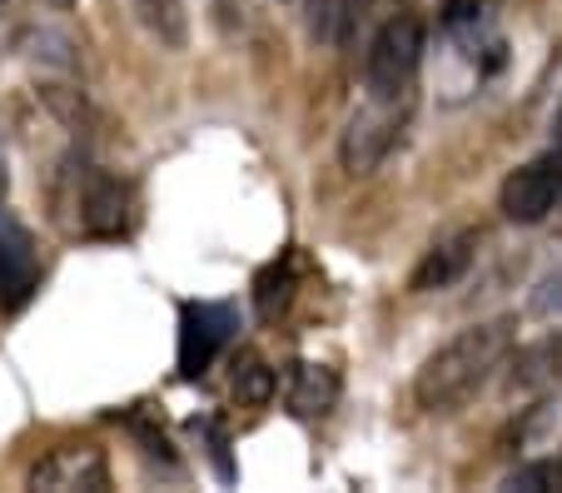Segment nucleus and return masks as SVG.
<instances>
[{"label": "nucleus", "instance_id": "f257e3e1", "mask_svg": "<svg viewBox=\"0 0 562 493\" xmlns=\"http://www.w3.org/2000/svg\"><path fill=\"white\" fill-rule=\"evenodd\" d=\"M513 355V320H488V324H468L448 344H438L424 359L414 379V399L428 414H453L468 399H477L493 384L503 365Z\"/></svg>", "mask_w": 562, "mask_h": 493}, {"label": "nucleus", "instance_id": "f03ea898", "mask_svg": "<svg viewBox=\"0 0 562 493\" xmlns=\"http://www.w3.org/2000/svg\"><path fill=\"white\" fill-rule=\"evenodd\" d=\"M55 210L60 220L86 239H120L135 229V190L130 180L110 175L105 165H90L70 155L55 184Z\"/></svg>", "mask_w": 562, "mask_h": 493}, {"label": "nucleus", "instance_id": "7ed1b4c3", "mask_svg": "<svg viewBox=\"0 0 562 493\" xmlns=\"http://www.w3.org/2000/svg\"><path fill=\"white\" fill-rule=\"evenodd\" d=\"M424 51H428L424 21H414V15L383 21L379 35L369 41V55H363V96L369 100H414L418 70H424Z\"/></svg>", "mask_w": 562, "mask_h": 493}, {"label": "nucleus", "instance_id": "20e7f679", "mask_svg": "<svg viewBox=\"0 0 562 493\" xmlns=\"http://www.w3.org/2000/svg\"><path fill=\"white\" fill-rule=\"evenodd\" d=\"M414 115V100H369L349 115L339 135V160L349 175H373L393 155V145L404 139V125Z\"/></svg>", "mask_w": 562, "mask_h": 493}, {"label": "nucleus", "instance_id": "39448f33", "mask_svg": "<svg viewBox=\"0 0 562 493\" xmlns=\"http://www.w3.org/2000/svg\"><path fill=\"white\" fill-rule=\"evenodd\" d=\"M239 334V310L224 300H184L180 304V379H204L214 359Z\"/></svg>", "mask_w": 562, "mask_h": 493}, {"label": "nucleus", "instance_id": "423d86ee", "mask_svg": "<svg viewBox=\"0 0 562 493\" xmlns=\"http://www.w3.org/2000/svg\"><path fill=\"white\" fill-rule=\"evenodd\" d=\"M498 204L513 225H542V220L558 210L562 204V139L552 150H542L538 160L518 165V170L503 180Z\"/></svg>", "mask_w": 562, "mask_h": 493}, {"label": "nucleus", "instance_id": "0eeeda50", "mask_svg": "<svg viewBox=\"0 0 562 493\" xmlns=\"http://www.w3.org/2000/svg\"><path fill=\"white\" fill-rule=\"evenodd\" d=\"M31 483L35 493H105L110 489V459L90 444H60L50 449L41 463L31 469Z\"/></svg>", "mask_w": 562, "mask_h": 493}, {"label": "nucleus", "instance_id": "6e6552de", "mask_svg": "<svg viewBox=\"0 0 562 493\" xmlns=\"http://www.w3.org/2000/svg\"><path fill=\"white\" fill-rule=\"evenodd\" d=\"M41 290V249L0 200V310H21Z\"/></svg>", "mask_w": 562, "mask_h": 493}, {"label": "nucleus", "instance_id": "1a4fd4ad", "mask_svg": "<svg viewBox=\"0 0 562 493\" xmlns=\"http://www.w3.org/2000/svg\"><path fill=\"white\" fill-rule=\"evenodd\" d=\"M473 259H477V229H453V235H443L424 259H418V269L408 274V294L453 290L458 279L473 269Z\"/></svg>", "mask_w": 562, "mask_h": 493}, {"label": "nucleus", "instance_id": "9d476101", "mask_svg": "<svg viewBox=\"0 0 562 493\" xmlns=\"http://www.w3.org/2000/svg\"><path fill=\"white\" fill-rule=\"evenodd\" d=\"M558 384H562V334H548V339L508 355L513 394H542V389H558Z\"/></svg>", "mask_w": 562, "mask_h": 493}, {"label": "nucleus", "instance_id": "9b49d317", "mask_svg": "<svg viewBox=\"0 0 562 493\" xmlns=\"http://www.w3.org/2000/svg\"><path fill=\"white\" fill-rule=\"evenodd\" d=\"M284 399L299 418H324L339 404V374H334L329 365H314V359H294V365H289Z\"/></svg>", "mask_w": 562, "mask_h": 493}, {"label": "nucleus", "instance_id": "f8f14e48", "mask_svg": "<svg viewBox=\"0 0 562 493\" xmlns=\"http://www.w3.org/2000/svg\"><path fill=\"white\" fill-rule=\"evenodd\" d=\"M363 15H369V0H304V25L318 45H344Z\"/></svg>", "mask_w": 562, "mask_h": 493}, {"label": "nucleus", "instance_id": "ddd939ff", "mask_svg": "<svg viewBox=\"0 0 562 493\" xmlns=\"http://www.w3.org/2000/svg\"><path fill=\"white\" fill-rule=\"evenodd\" d=\"M149 35H155L165 51H184L190 45V5L184 0H130Z\"/></svg>", "mask_w": 562, "mask_h": 493}, {"label": "nucleus", "instance_id": "4468645a", "mask_svg": "<svg viewBox=\"0 0 562 493\" xmlns=\"http://www.w3.org/2000/svg\"><path fill=\"white\" fill-rule=\"evenodd\" d=\"M294 300V259H274L269 269H259L255 279V310L259 320H279Z\"/></svg>", "mask_w": 562, "mask_h": 493}, {"label": "nucleus", "instance_id": "2eb2a0df", "mask_svg": "<svg viewBox=\"0 0 562 493\" xmlns=\"http://www.w3.org/2000/svg\"><path fill=\"white\" fill-rule=\"evenodd\" d=\"M274 369L265 365V359H255V355H245L239 359V369H234V399L239 404H249V408H265L269 399H274Z\"/></svg>", "mask_w": 562, "mask_h": 493}, {"label": "nucleus", "instance_id": "dca6fc26", "mask_svg": "<svg viewBox=\"0 0 562 493\" xmlns=\"http://www.w3.org/2000/svg\"><path fill=\"white\" fill-rule=\"evenodd\" d=\"M503 489L508 493H548V489H558L562 493V463H552V459L518 463V469L503 479Z\"/></svg>", "mask_w": 562, "mask_h": 493}, {"label": "nucleus", "instance_id": "f3484780", "mask_svg": "<svg viewBox=\"0 0 562 493\" xmlns=\"http://www.w3.org/2000/svg\"><path fill=\"white\" fill-rule=\"evenodd\" d=\"M528 320H562V265L532 284L528 294Z\"/></svg>", "mask_w": 562, "mask_h": 493}, {"label": "nucleus", "instance_id": "a211bd4d", "mask_svg": "<svg viewBox=\"0 0 562 493\" xmlns=\"http://www.w3.org/2000/svg\"><path fill=\"white\" fill-rule=\"evenodd\" d=\"M5 190H11V165H5V145H0V200H5Z\"/></svg>", "mask_w": 562, "mask_h": 493}, {"label": "nucleus", "instance_id": "6ab92c4d", "mask_svg": "<svg viewBox=\"0 0 562 493\" xmlns=\"http://www.w3.org/2000/svg\"><path fill=\"white\" fill-rule=\"evenodd\" d=\"M35 5H45V11H70L75 0H35Z\"/></svg>", "mask_w": 562, "mask_h": 493}]
</instances>
